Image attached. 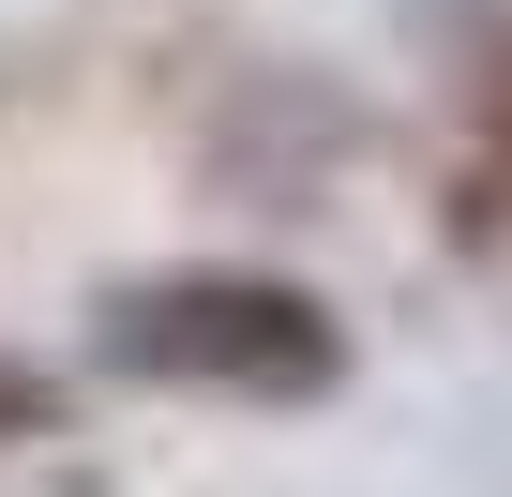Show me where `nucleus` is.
<instances>
[{
    "mask_svg": "<svg viewBox=\"0 0 512 497\" xmlns=\"http://www.w3.org/2000/svg\"><path fill=\"white\" fill-rule=\"evenodd\" d=\"M91 347L151 392H241V407H302L347 377V332L287 272H151L91 317Z\"/></svg>",
    "mask_w": 512,
    "mask_h": 497,
    "instance_id": "1",
    "label": "nucleus"
},
{
    "mask_svg": "<svg viewBox=\"0 0 512 497\" xmlns=\"http://www.w3.org/2000/svg\"><path fill=\"white\" fill-rule=\"evenodd\" d=\"M452 241L467 257H497L512 241V46L482 61V91H467V151H452Z\"/></svg>",
    "mask_w": 512,
    "mask_h": 497,
    "instance_id": "2",
    "label": "nucleus"
},
{
    "mask_svg": "<svg viewBox=\"0 0 512 497\" xmlns=\"http://www.w3.org/2000/svg\"><path fill=\"white\" fill-rule=\"evenodd\" d=\"M16 437H46V377H31V362H0V452H16Z\"/></svg>",
    "mask_w": 512,
    "mask_h": 497,
    "instance_id": "3",
    "label": "nucleus"
}]
</instances>
